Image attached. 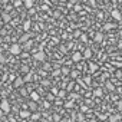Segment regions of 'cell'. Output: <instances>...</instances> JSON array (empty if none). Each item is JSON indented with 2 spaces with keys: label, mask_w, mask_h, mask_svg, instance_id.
I'll return each mask as SVG.
<instances>
[{
  "label": "cell",
  "mask_w": 122,
  "mask_h": 122,
  "mask_svg": "<svg viewBox=\"0 0 122 122\" xmlns=\"http://www.w3.org/2000/svg\"><path fill=\"white\" fill-rule=\"evenodd\" d=\"M47 99H49V101H53V99H55L53 93H47Z\"/></svg>",
  "instance_id": "obj_28"
},
{
  "label": "cell",
  "mask_w": 122,
  "mask_h": 122,
  "mask_svg": "<svg viewBox=\"0 0 122 122\" xmlns=\"http://www.w3.org/2000/svg\"><path fill=\"white\" fill-rule=\"evenodd\" d=\"M20 116H22V118H29L30 113H29L27 111H22V112H20Z\"/></svg>",
  "instance_id": "obj_18"
},
{
  "label": "cell",
  "mask_w": 122,
  "mask_h": 122,
  "mask_svg": "<svg viewBox=\"0 0 122 122\" xmlns=\"http://www.w3.org/2000/svg\"><path fill=\"white\" fill-rule=\"evenodd\" d=\"M113 27H116V23H105V30H111Z\"/></svg>",
  "instance_id": "obj_12"
},
{
  "label": "cell",
  "mask_w": 122,
  "mask_h": 122,
  "mask_svg": "<svg viewBox=\"0 0 122 122\" xmlns=\"http://www.w3.org/2000/svg\"><path fill=\"white\" fill-rule=\"evenodd\" d=\"M91 56H92V50H91V49H85V52H83L82 57H83V59H89Z\"/></svg>",
  "instance_id": "obj_6"
},
{
  "label": "cell",
  "mask_w": 122,
  "mask_h": 122,
  "mask_svg": "<svg viewBox=\"0 0 122 122\" xmlns=\"http://www.w3.org/2000/svg\"><path fill=\"white\" fill-rule=\"evenodd\" d=\"M23 83H25V82H23V79H20V78L15 81V86H16V88H20V86H22Z\"/></svg>",
  "instance_id": "obj_14"
},
{
  "label": "cell",
  "mask_w": 122,
  "mask_h": 122,
  "mask_svg": "<svg viewBox=\"0 0 122 122\" xmlns=\"http://www.w3.org/2000/svg\"><path fill=\"white\" fill-rule=\"evenodd\" d=\"M0 109H2L3 113H7L10 111V105H9L7 99H2V102H0Z\"/></svg>",
  "instance_id": "obj_1"
},
{
  "label": "cell",
  "mask_w": 122,
  "mask_h": 122,
  "mask_svg": "<svg viewBox=\"0 0 122 122\" xmlns=\"http://www.w3.org/2000/svg\"><path fill=\"white\" fill-rule=\"evenodd\" d=\"M30 118H32L33 121H39V119H40V113H37V112H33V113L30 115Z\"/></svg>",
  "instance_id": "obj_15"
},
{
  "label": "cell",
  "mask_w": 122,
  "mask_h": 122,
  "mask_svg": "<svg viewBox=\"0 0 122 122\" xmlns=\"http://www.w3.org/2000/svg\"><path fill=\"white\" fill-rule=\"evenodd\" d=\"M2 20L7 23V22L10 20V15H7V13H3V15H2Z\"/></svg>",
  "instance_id": "obj_16"
},
{
  "label": "cell",
  "mask_w": 122,
  "mask_h": 122,
  "mask_svg": "<svg viewBox=\"0 0 122 122\" xmlns=\"http://www.w3.org/2000/svg\"><path fill=\"white\" fill-rule=\"evenodd\" d=\"M30 79H32V73L26 75V76H25V79H23V82H30Z\"/></svg>",
  "instance_id": "obj_20"
},
{
  "label": "cell",
  "mask_w": 122,
  "mask_h": 122,
  "mask_svg": "<svg viewBox=\"0 0 122 122\" xmlns=\"http://www.w3.org/2000/svg\"><path fill=\"white\" fill-rule=\"evenodd\" d=\"M57 95H59L60 98H65V96H66V91H60V92H57Z\"/></svg>",
  "instance_id": "obj_21"
},
{
  "label": "cell",
  "mask_w": 122,
  "mask_h": 122,
  "mask_svg": "<svg viewBox=\"0 0 122 122\" xmlns=\"http://www.w3.org/2000/svg\"><path fill=\"white\" fill-rule=\"evenodd\" d=\"M10 52L13 53V55H19L20 52H22V47H20V45H17V43H15L12 47H10Z\"/></svg>",
  "instance_id": "obj_2"
},
{
  "label": "cell",
  "mask_w": 122,
  "mask_h": 122,
  "mask_svg": "<svg viewBox=\"0 0 122 122\" xmlns=\"http://www.w3.org/2000/svg\"><path fill=\"white\" fill-rule=\"evenodd\" d=\"M29 109L33 111V112H36L37 111V103L36 102H29Z\"/></svg>",
  "instance_id": "obj_9"
},
{
  "label": "cell",
  "mask_w": 122,
  "mask_h": 122,
  "mask_svg": "<svg viewBox=\"0 0 122 122\" xmlns=\"http://www.w3.org/2000/svg\"><path fill=\"white\" fill-rule=\"evenodd\" d=\"M45 57H46V55H45V52H43V50H40V52H37V53L35 55V59H36V60H39V62H43Z\"/></svg>",
  "instance_id": "obj_3"
},
{
  "label": "cell",
  "mask_w": 122,
  "mask_h": 122,
  "mask_svg": "<svg viewBox=\"0 0 122 122\" xmlns=\"http://www.w3.org/2000/svg\"><path fill=\"white\" fill-rule=\"evenodd\" d=\"M93 95L95 96H102V89H95L93 91Z\"/></svg>",
  "instance_id": "obj_19"
},
{
  "label": "cell",
  "mask_w": 122,
  "mask_h": 122,
  "mask_svg": "<svg viewBox=\"0 0 122 122\" xmlns=\"http://www.w3.org/2000/svg\"><path fill=\"white\" fill-rule=\"evenodd\" d=\"M103 40V35L102 33H96L95 35V42H102Z\"/></svg>",
  "instance_id": "obj_13"
},
{
  "label": "cell",
  "mask_w": 122,
  "mask_h": 122,
  "mask_svg": "<svg viewBox=\"0 0 122 122\" xmlns=\"http://www.w3.org/2000/svg\"><path fill=\"white\" fill-rule=\"evenodd\" d=\"M112 17L116 19V20H121V19H122V16H121V13H119L118 10H112Z\"/></svg>",
  "instance_id": "obj_7"
},
{
  "label": "cell",
  "mask_w": 122,
  "mask_h": 122,
  "mask_svg": "<svg viewBox=\"0 0 122 122\" xmlns=\"http://www.w3.org/2000/svg\"><path fill=\"white\" fill-rule=\"evenodd\" d=\"M72 86H73V83H69V85H68V91H71V89H72Z\"/></svg>",
  "instance_id": "obj_31"
},
{
  "label": "cell",
  "mask_w": 122,
  "mask_h": 122,
  "mask_svg": "<svg viewBox=\"0 0 122 122\" xmlns=\"http://www.w3.org/2000/svg\"><path fill=\"white\" fill-rule=\"evenodd\" d=\"M3 116V112H2V109H0V118H2Z\"/></svg>",
  "instance_id": "obj_33"
},
{
  "label": "cell",
  "mask_w": 122,
  "mask_h": 122,
  "mask_svg": "<svg viewBox=\"0 0 122 122\" xmlns=\"http://www.w3.org/2000/svg\"><path fill=\"white\" fill-rule=\"evenodd\" d=\"M78 75H79V72H78V71H73V72H71V76H72V78H78Z\"/></svg>",
  "instance_id": "obj_23"
},
{
  "label": "cell",
  "mask_w": 122,
  "mask_h": 122,
  "mask_svg": "<svg viewBox=\"0 0 122 122\" xmlns=\"http://www.w3.org/2000/svg\"><path fill=\"white\" fill-rule=\"evenodd\" d=\"M106 88H108L109 91H113V85H112L111 82H108V83H106Z\"/></svg>",
  "instance_id": "obj_25"
},
{
  "label": "cell",
  "mask_w": 122,
  "mask_h": 122,
  "mask_svg": "<svg viewBox=\"0 0 122 122\" xmlns=\"http://www.w3.org/2000/svg\"><path fill=\"white\" fill-rule=\"evenodd\" d=\"M5 62H6V57L2 55V52H0V63H5Z\"/></svg>",
  "instance_id": "obj_22"
},
{
  "label": "cell",
  "mask_w": 122,
  "mask_h": 122,
  "mask_svg": "<svg viewBox=\"0 0 122 122\" xmlns=\"http://www.w3.org/2000/svg\"><path fill=\"white\" fill-rule=\"evenodd\" d=\"M91 69H92V71H96V69H98V65H95V63H91Z\"/></svg>",
  "instance_id": "obj_27"
},
{
  "label": "cell",
  "mask_w": 122,
  "mask_h": 122,
  "mask_svg": "<svg viewBox=\"0 0 122 122\" xmlns=\"http://www.w3.org/2000/svg\"><path fill=\"white\" fill-rule=\"evenodd\" d=\"M30 27V22H25V30H29Z\"/></svg>",
  "instance_id": "obj_26"
},
{
  "label": "cell",
  "mask_w": 122,
  "mask_h": 122,
  "mask_svg": "<svg viewBox=\"0 0 122 122\" xmlns=\"http://www.w3.org/2000/svg\"><path fill=\"white\" fill-rule=\"evenodd\" d=\"M32 46H33V42H32V40H29V42H26V43H25V46H20V47H23L26 52H29V50L32 49Z\"/></svg>",
  "instance_id": "obj_5"
},
{
  "label": "cell",
  "mask_w": 122,
  "mask_h": 122,
  "mask_svg": "<svg viewBox=\"0 0 122 122\" xmlns=\"http://www.w3.org/2000/svg\"><path fill=\"white\" fill-rule=\"evenodd\" d=\"M109 122H118L119 121V115H109Z\"/></svg>",
  "instance_id": "obj_11"
},
{
  "label": "cell",
  "mask_w": 122,
  "mask_h": 122,
  "mask_svg": "<svg viewBox=\"0 0 122 122\" xmlns=\"http://www.w3.org/2000/svg\"><path fill=\"white\" fill-rule=\"evenodd\" d=\"M29 39H30V35L26 33V35L20 36V43H26V42H29Z\"/></svg>",
  "instance_id": "obj_8"
},
{
  "label": "cell",
  "mask_w": 122,
  "mask_h": 122,
  "mask_svg": "<svg viewBox=\"0 0 122 122\" xmlns=\"http://www.w3.org/2000/svg\"><path fill=\"white\" fill-rule=\"evenodd\" d=\"M119 47H121V49H122V42H121V43H119Z\"/></svg>",
  "instance_id": "obj_34"
},
{
  "label": "cell",
  "mask_w": 122,
  "mask_h": 122,
  "mask_svg": "<svg viewBox=\"0 0 122 122\" xmlns=\"http://www.w3.org/2000/svg\"><path fill=\"white\" fill-rule=\"evenodd\" d=\"M30 96H32V102H37L39 101V93L37 92H32Z\"/></svg>",
  "instance_id": "obj_10"
},
{
  "label": "cell",
  "mask_w": 122,
  "mask_h": 122,
  "mask_svg": "<svg viewBox=\"0 0 122 122\" xmlns=\"http://www.w3.org/2000/svg\"><path fill=\"white\" fill-rule=\"evenodd\" d=\"M62 73H65V75H68V73H71V71H69L68 68H62Z\"/></svg>",
  "instance_id": "obj_24"
},
{
  "label": "cell",
  "mask_w": 122,
  "mask_h": 122,
  "mask_svg": "<svg viewBox=\"0 0 122 122\" xmlns=\"http://www.w3.org/2000/svg\"><path fill=\"white\" fill-rule=\"evenodd\" d=\"M20 5H22V2H20V0H16V2L13 3V6H16V7H17V6H20Z\"/></svg>",
  "instance_id": "obj_30"
},
{
  "label": "cell",
  "mask_w": 122,
  "mask_h": 122,
  "mask_svg": "<svg viewBox=\"0 0 122 122\" xmlns=\"http://www.w3.org/2000/svg\"><path fill=\"white\" fill-rule=\"evenodd\" d=\"M88 122H98L96 119H91V121H88Z\"/></svg>",
  "instance_id": "obj_32"
},
{
  "label": "cell",
  "mask_w": 122,
  "mask_h": 122,
  "mask_svg": "<svg viewBox=\"0 0 122 122\" xmlns=\"http://www.w3.org/2000/svg\"><path fill=\"white\" fill-rule=\"evenodd\" d=\"M23 5H25L26 7H29V9H30V7L33 6V2H32V0H25V2H23Z\"/></svg>",
  "instance_id": "obj_17"
},
{
  "label": "cell",
  "mask_w": 122,
  "mask_h": 122,
  "mask_svg": "<svg viewBox=\"0 0 122 122\" xmlns=\"http://www.w3.org/2000/svg\"><path fill=\"white\" fill-rule=\"evenodd\" d=\"M82 59H83V57H82V53H81V52H75V53L72 55V60H73V62H81Z\"/></svg>",
  "instance_id": "obj_4"
},
{
  "label": "cell",
  "mask_w": 122,
  "mask_h": 122,
  "mask_svg": "<svg viewBox=\"0 0 122 122\" xmlns=\"http://www.w3.org/2000/svg\"><path fill=\"white\" fill-rule=\"evenodd\" d=\"M59 119H60V116H59V115H56V113H55V115H53V121H55V122H57V121H59Z\"/></svg>",
  "instance_id": "obj_29"
}]
</instances>
